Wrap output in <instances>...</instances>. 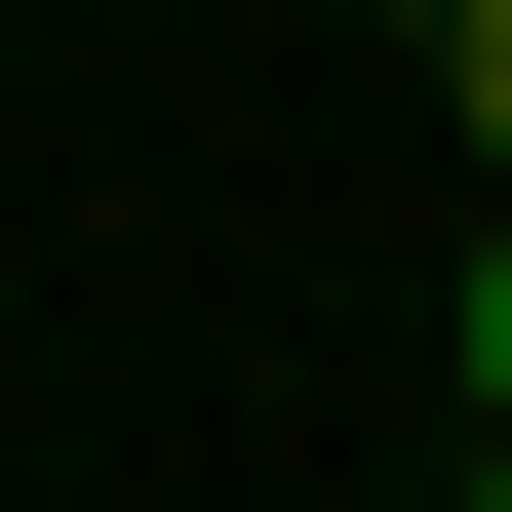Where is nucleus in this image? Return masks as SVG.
Segmentation results:
<instances>
[{
	"label": "nucleus",
	"instance_id": "obj_1",
	"mask_svg": "<svg viewBox=\"0 0 512 512\" xmlns=\"http://www.w3.org/2000/svg\"><path fill=\"white\" fill-rule=\"evenodd\" d=\"M434 79H473V197H512V0H434Z\"/></svg>",
	"mask_w": 512,
	"mask_h": 512
},
{
	"label": "nucleus",
	"instance_id": "obj_3",
	"mask_svg": "<svg viewBox=\"0 0 512 512\" xmlns=\"http://www.w3.org/2000/svg\"><path fill=\"white\" fill-rule=\"evenodd\" d=\"M473 512H512V434H473Z\"/></svg>",
	"mask_w": 512,
	"mask_h": 512
},
{
	"label": "nucleus",
	"instance_id": "obj_2",
	"mask_svg": "<svg viewBox=\"0 0 512 512\" xmlns=\"http://www.w3.org/2000/svg\"><path fill=\"white\" fill-rule=\"evenodd\" d=\"M473 434H512V197H473Z\"/></svg>",
	"mask_w": 512,
	"mask_h": 512
}]
</instances>
